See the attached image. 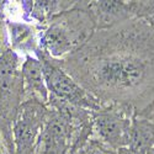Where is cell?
<instances>
[{"label": "cell", "instance_id": "cell-1", "mask_svg": "<svg viewBox=\"0 0 154 154\" xmlns=\"http://www.w3.org/2000/svg\"><path fill=\"white\" fill-rule=\"evenodd\" d=\"M85 72L76 75L82 84L100 96H116L134 91L147 78L148 63L133 52H106L91 56Z\"/></svg>", "mask_w": 154, "mask_h": 154}, {"label": "cell", "instance_id": "cell-2", "mask_svg": "<svg viewBox=\"0 0 154 154\" xmlns=\"http://www.w3.org/2000/svg\"><path fill=\"white\" fill-rule=\"evenodd\" d=\"M93 23L91 15L85 12H66L48 27L41 45L51 56L60 57L86 40Z\"/></svg>", "mask_w": 154, "mask_h": 154}, {"label": "cell", "instance_id": "cell-3", "mask_svg": "<svg viewBox=\"0 0 154 154\" xmlns=\"http://www.w3.org/2000/svg\"><path fill=\"white\" fill-rule=\"evenodd\" d=\"M37 54L42 63L45 82L47 89L51 91V99L76 107H88L99 111V100L93 94L83 89V86L74 82L66 72L49 60L45 52L38 51Z\"/></svg>", "mask_w": 154, "mask_h": 154}, {"label": "cell", "instance_id": "cell-4", "mask_svg": "<svg viewBox=\"0 0 154 154\" xmlns=\"http://www.w3.org/2000/svg\"><path fill=\"white\" fill-rule=\"evenodd\" d=\"M23 94L19 56L9 47L0 54V122L3 127L9 128L10 122H14Z\"/></svg>", "mask_w": 154, "mask_h": 154}, {"label": "cell", "instance_id": "cell-5", "mask_svg": "<svg viewBox=\"0 0 154 154\" xmlns=\"http://www.w3.org/2000/svg\"><path fill=\"white\" fill-rule=\"evenodd\" d=\"M46 117L47 110L40 101L30 99L20 105L12 130L16 154H36Z\"/></svg>", "mask_w": 154, "mask_h": 154}, {"label": "cell", "instance_id": "cell-6", "mask_svg": "<svg viewBox=\"0 0 154 154\" xmlns=\"http://www.w3.org/2000/svg\"><path fill=\"white\" fill-rule=\"evenodd\" d=\"M94 125L100 137L113 149L128 147L131 121L121 112L115 110H99L94 117Z\"/></svg>", "mask_w": 154, "mask_h": 154}, {"label": "cell", "instance_id": "cell-7", "mask_svg": "<svg viewBox=\"0 0 154 154\" xmlns=\"http://www.w3.org/2000/svg\"><path fill=\"white\" fill-rule=\"evenodd\" d=\"M21 75L23 82V93L30 94L32 100L38 101V99L41 97L43 101H47L48 89L45 82L41 60L27 57L22 64Z\"/></svg>", "mask_w": 154, "mask_h": 154}, {"label": "cell", "instance_id": "cell-8", "mask_svg": "<svg viewBox=\"0 0 154 154\" xmlns=\"http://www.w3.org/2000/svg\"><path fill=\"white\" fill-rule=\"evenodd\" d=\"M153 147L154 123L144 119H134L131 122L127 148L137 154H144Z\"/></svg>", "mask_w": 154, "mask_h": 154}, {"label": "cell", "instance_id": "cell-9", "mask_svg": "<svg viewBox=\"0 0 154 154\" xmlns=\"http://www.w3.org/2000/svg\"><path fill=\"white\" fill-rule=\"evenodd\" d=\"M9 32H10V40L12 49H22L27 51L32 49L35 46V38L33 31L30 26L21 22H8Z\"/></svg>", "mask_w": 154, "mask_h": 154}, {"label": "cell", "instance_id": "cell-10", "mask_svg": "<svg viewBox=\"0 0 154 154\" xmlns=\"http://www.w3.org/2000/svg\"><path fill=\"white\" fill-rule=\"evenodd\" d=\"M63 2H21L23 10L35 17L37 21L45 22L52 16L56 8L60 6Z\"/></svg>", "mask_w": 154, "mask_h": 154}, {"label": "cell", "instance_id": "cell-11", "mask_svg": "<svg viewBox=\"0 0 154 154\" xmlns=\"http://www.w3.org/2000/svg\"><path fill=\"white\" fill-rule=\"evenodd\" d=\"M90 6L96 10L97 15L100 14L101 16L105 17L119 16L127 8L122 2H113V0H111V2H94Z\"/></svg>", "mask_w": 154, "mask_h": 154}, {"label": "cell", "instance_id": "cell-12", "mask_svg": "<svg viewBox=\"0 0 154 154\" xmlns=\"http://www.w3.org/2000/svg\"><path fill=\"white\" fill-rule=\"evenodd\" d=\"M79 154H117V152L107 148L105 144L97 140H91L80 149Z\"/></svg>", "mask_w": 154, "mask_h": 154}, {"label": "cell", "instance_id": "cell-13", "mask_svg": "<svg viewBox=\"0 0 154 154\" xmlns=\"http://www.w3.org/2000/svg\"><path fill=\"white\" fill-rule=\"evenodd\" d=\"M4 42H5V29H4L3 21L0 20V54H2L6 49V48H3L4 47Z\"/></svg>", "mask_w": 154, "mask_h": 154}, {"label": "cell", "instance_id": "cell-14", "mask_svg": "<svg viewBox=\"0 0 154 154\" xmlns=\"http://www.w3.org/2000/svg\"><path fill=\"white\" fill-rule=\"evenodd\" d=\"M117 150H119L117 154H137V153L132 152L131 149H128L127 147H125V148H120V149H117Z\"/></svg>", "mask_w": 154, "mask_h": 154}, {"label": "cell", "instance_id": "cell-15", "mask_svg": "<svg viewBox=\"0 0 154 154\" xmlns=\"http://www.w3.org/2000/svg\"><path fill=\"white\" fill-rule=\"evenodd\" d=\"M46 154H67V150H53V152H47Z\"/></svg>", "mask_w": 154, "mask_h": 154}, {"label": "cell", "instance_id": "cell-16", "mask_svg": "<svg viewBox=\"0 0 154 154\" xmlns=\"http://www.w3.org/2000/svg\"><path fill=\"white\" fill-rule=\"evenodd\" d=\"M144 154H154V147H153V148H150V149H149L148 152H146Z\"/></svg>", "mask_w": 154, "mask_h": 154}, {"label": "cell", "instance_id": "cell-17", "mask_svg": "<svg viewBox=\"0 0 154 154\" xmlns=\"http://www.w3.org/2000/svg\"><path fill=\"white\" fill-rule=\"evenodd\" d=\"M0 154H3V150H2V143H0Z\"/></svg>", "mask_w": 154, "mask_h": 154}]
</instances>
